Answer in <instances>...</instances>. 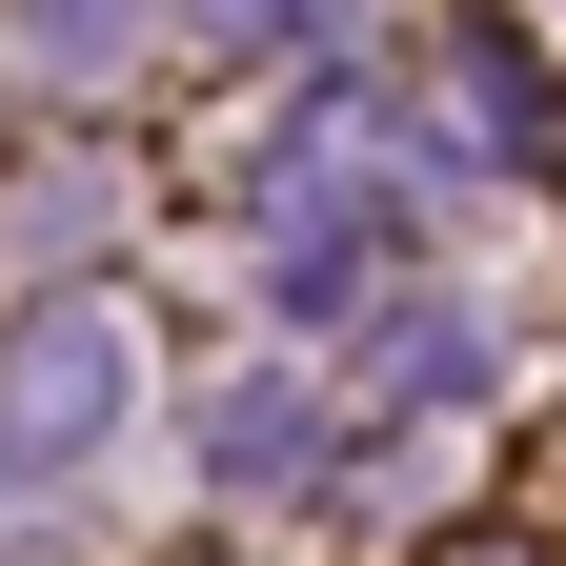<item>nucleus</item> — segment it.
I'll list each match as a JSON object with an SVG mask.
<instances>
[{"instance_id": "1", "label": "nucleus", "mask_w": 566, "mask_h": 566, "mask_svg": "<svg viewBox=\"0 0 566 566\" xmlns=\"http://www.w3.org/2000/svg\"><path fill=\"white\" fill-rule=\"evenodd\" d=\"M122 385H142V324L122 304H41L21 344H0V506L82 465L102 424H122Z\"/></svg>"}, {"instance_id": "2", "label": "nucleus", "mask_w": 566, "mask_h": 566, "mask_svg": "<svg viewBox=\"0 0 566 566\" xmlns=\"http://www.w3.org/2000/svg\"><path fill=\"white\" fill-rule=\"evenodd\" d=\"M202 446H223V485H283V465L324 446V405H304V385H223V424H202Z\"/></svg>"}]
</instances>
